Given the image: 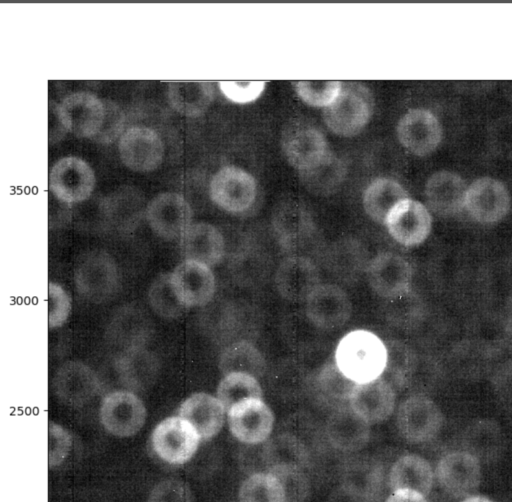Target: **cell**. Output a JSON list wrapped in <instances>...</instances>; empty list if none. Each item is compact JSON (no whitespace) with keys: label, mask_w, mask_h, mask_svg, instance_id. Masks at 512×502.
Wrapping results in <instances>:
<instances>
[{"label":"cell","mask_w":512,"mask_h":502,"mask_svg":"<svg viewBox=\"0 0 512 502\" xmlns=\"http://www.w3.org/2000/svg\"><path fill=\"white\" fill-rule=\"evenodd\" d=\"M366 273L372 289L386 299L410 291L412 267L405 258L396 253L378 254L368 263Z\"/></svg>","instance_id":"cell-13"},{"label":"cell","mask_w":512,"mask_h":502,"mask_svg":"<svg viewBox=\"0 0 512 502\" xmlns=\"http://www.w3.org/2000/svg\"><path fill=\"white\" fill-rule=\"evenodd\" d=\"M342 88L339 81H298L295 89L298 96L308 105L328 107L336 99Z\"/></svg>","instance_id":"cell-42"},{"label":"cell","mask_w":512,"mask_h":502,"mask_svg":"<svg viewBox=\"0 0 512 502\" xmlns=\"http://www.w3.org/2000/svg\"><path fill=\"white\" fill-rule=\"evenodd\" d=\"M67 129L63 123L62 116L60 113L59 104L54 101L48 103V141L50 144L57 143L60 141L65 134Z\"/></svg>","instance_id":"cell-51"},{"label":"cell","mask_w":512,"mask_h":502,"mask_svg":"<svg viewBox=\"0 0 512 502\" xmlns=\"http://www.w3.org/2000/svg\"><path fill=\"white\" fill-rule=\"evenodd\" d=\"M145 419V406L132 392H111L102 400L100 420L104 428L113 435H134L142 428Z\"/></svg>","instance_id":"cell-8"},{"label":"cell","mask_w":512,"mask_h":502,"mask_svg":"<svg viewBox=\"0 0 512 502\" xmlns=\"http://www.w3.org/2000/svg\"><path fill=\"white\" fill-rule=\"evenodd\" d=\"M227 413L230 431L241 442L249 444L263 442L272 431L273 413L259 398L241 401Z\"/></svg>","instance_id":"cell-17"},{"label":"cell","mask_w":512,"mask_h":502,"mask_svg":"<svg viewBox=\"0 0 512 502\" xmlns=\"http://www.w3.org/2000/svg\"><path fill=\"white\" fill-rule=\"evenodd\" d=\"M272 383L276 386L303 387L309 383V372L295 359H284L271 371Z\"/></svg>","instance_id":"cell-43"},{"label":"cell","mask_w":512,"mask_h":502,"mask_svg":"<svg viewBox=\"0 0 512 502\" xmlns=\"http://www.w3.org/2000/svg\"><path fill=\"white\" fill-rule=\"evenodd\" d=\"M170 277L176 296L186 307L203 306L214 295L215 278L207 265L185 260Z\"/></svg>","instance_id":"cell-20"},{"label":"cell","mask_w":512,"mask_h":502,"mask_svg":"<svg viewBox=\"0 0 512 502\" xmlns=\"http://www.w3.org/2000/svg\"><path fill=\"white\" fill-rule=\"evenodd\" d=\"M94 185L95 176L91 167L78 157L59 159L49 173V189L52 195L66 204L86 200Z\"/></svg>","instance_id":"cell-4"},{"label":"cell","mask_w":512,"mask_h":502,"mask_svg":"<svg viewBox=\"0 0 512 502\" xmlns=\"http://www.w3.org/2000/svg\"><path fill=\"white\" fill-rule=\"evenodd\" d=\"M106 116L99 134L95 137L98 141L108 143L118 135L123 125V115L115 103H105Z\"/></svg>","instance_id":"cell-49"},{"label":"cell","mask_w":512,"mask_h":502,"mask_svg":"<svg viewBox=\"0 0 512 502\" xmlns=\"http://www.w3.org/2000/svg\"><path fill=\"white\" fill-rule=\"evenodd\" d=\"M224 413L218 398L203 392L188 397L179 409L180 417L194 427L201 439H209L220 431Z\"/></svg>","instance_id":"cell-27"},{"label":"cell","mask_w":512,"mask_h":502,"mask_svg":"<svg viewBox=\"0 0 512 502\" xmlns=\"http://www.w3.org/2000/svg\"><path fill=\"white\" fill-rule=\"evenodd\" d=\"M344 176V165L332 153L314 167L300 172L301 180L307 189L322 195L331 193Z\"/></svg>","instance_id":"cell-35"},{"label":"cell","mask_w":512,"mask_h":502,"mask_svg":"<svg viewBox=\"0 0 512 502\" xmlns=\"http://www.w3.org/2000/svg\"><path fill=\"white\" fill-rule=\"evenodd\" d=\"M372 114L369 90L359 84L342 85L336 99L325 108L323 119L327 127L341 136H354L368 123Z\"/></svg>","instance_id":"cell-2"},{"label":"cell","mask_w":512,"mask_h":502,"mask_svg":"<svg viewBox=\"0 0 512 502\" xmlns=\"http://www.w3.org/2000/svg\"><path fill=\"white\" fill-rule=\"evenodd\" d=\"M327 432L335 446L354 450L360 448L368 439L369 423L357 415L350 406H340L330 416Z\"/></svg>","instance_id":"cell-31"},{"label":"cell","mask_w":512,"mask_h":502,"mask_svg":"<svg viewBox=\"0 0 512 502\" xmlns=\"http://www.w3.org/2000/svg\"><path fill=\"white\" fill-rule=\"evenodd\" d=\"M437 477L449 494L456 497L468 495L480 483L479 460L468 451L448 453L438 463Z\"/></svg>","instance_id":"cell-21"},{"label":"cell","mask_w":512,"mask_h":502,"mask_svg":"<svg viewBox=\"0 0 512 502\" xmlns=\"http://www.w3.org/2000/svg\"><path fill=\"white\" fill-rule=\"evenodd\" d=\"M283 151L299 172L314 167L331 153L322 132L306 123L293 124L286 130Z\"/></svg>","instance_id":"cell-14"},{"label":"cell","mask_w":512,"mask_h":502,"mask_svg":"<svg viewBox=\"0 0 512 502\" xmlns=\"http://www.w3.org/2000/svg\"><path fill=\"white\" fill-rule=\"evenodd\" d=\"M75 284L78 292L94 302L106 300L118 285V273L113 258L104 251H91L77 263Z\"/></svg>","instance_id":"cell-3"},{"label":"cell","mask_w":512,"mask_h":502,"mask_svg":"<svg viewBox=\"0 0 512 502\" xmlns=\"http://www.w3.org/2000/svg\"><path fill=\"white\" fill-rule=\"evenodd\" d=\"M240 502H286L285 489L273 473H257L240 487Z\"/></svg>","instance_id":"cell-37"},{"label":"cell","mask_w":512,"mask_h":502,"mask_svg":"<svg viewBox=\"0 0 512 502\" xmlns=\"http://www.w3.org/2000/svg\"><path fill=\"white\" fill-rule=\"evenodd\" d=\"M408 198L405 189L390 178H377L363 194V207L368 216L378 223H385L390 211Z\"/></svg>","instance_id":"cell-32"},{"label":"cell","mask_w":512,"mask_h":502,"mask_svg":"<svg viewBox=\"0 0 512 502\" xmlns=\"http://www.w3.org/2000/svg\"><path fill=\"white\" fill-rule=\"evenodd\" d=\"M220 369L224 375L246 373L253 377L264 374L266 363L260 351L245 340L235 342L227 347L220 358Z\"/></svg>","instance_id":"cell-33"},{"label":"cell","mask_w":512,"mask_h":502,"mask_svg":"<svg viewBox=\"0 0 512 502\" xmlns=\"http://www.w3.org/2000/svg\"><path fill=\"white\" fill-rule=\"evenodd\" d=\"M349 406L369 424L382 422L394 410V389L382 377L367 383L355 384L349 398Z\"/></svg>","instance_id":"cell-22"},{"label":"cell","mask_w":512,"mask_h":502,"mask_svg":"<svg viewBox=\"0 0 512 502\" xmlns=\"http://www.w3.org/2000/svg\"><path fill=\"white\" fill-rule=\"evenodd\" d=\"M167 97L171 107L188 117L203 114L214 98V88L210 82L179 81L170 82Z\"/></svg>","instance_id":"cell-28"},{"label":"cell","mask_w":512,"mask_h":502,"mask_svg":"<svg viewBox=\"0 0 512 502\" xmlns=\"http://www.w3.org/2000/svg\"><path fill=\"white\" fill-rule=\"evenodd\" d=\"M316 389L328 401L341 403L349 401L355 383L337 367L335 360L323 365L315 378Z\"/></svg>","instance_id":"cell-38"},{"label":"cell","mask_w":512,"mask_h":502,"mask_svg":"<svg viewBox=\"0 0 512 502\" xmlns=\"http://www.w3.org/2000/svg\"><path fill=\"white\" fill-rule=\"evenodd\" d=\"M462 502H493L490 499L483 496H471L463 500Z\"/></svg>","instance_id":"cell-53"},{"label":"cell","mask_w":512,"mask_h":502,"mask_svg":"<svg viewBox=\"0 0 512 502\" xmlns=\"http://www.w3.org/2000/svg\"><path fill=\"white\" fill-rule=\"evenodd\" d=\"M470 441V452L477 459L479 456H488L495 452L499 444V431L496 425L490 422H480L472 428Z\"/></svg>","instance_id":"cell-44"},{"label":"cell","mask_w":512,"mask_h":502,"mask_svg":"<svg viewBox=\"0 0 512 502\" xmlns=\"http://www.w3.org/2000/svg\"><path fill=\"white\" fill-rule=\"evenodd\" d=\"M145 319L138 312H128L127 315L124 316L123 319L120 320V331L122 332L120 338L124 340L125 344L130 343L134 345L137 343V335L145 334V323L143 321Z\"/></svg>","instance_id":"cell-50"},{"label":"cell","mask_w":512,"mask_h":502,"mask_svg":"<svg viewBox=\"0 0 512 502\" xmlns=\"http://www.w3.org/2000/svg\"><path fill=\"white\" fill-rule=\"evenodd\" d=\"M70 311V300L64 289L55 283L48 288V323L49 327H59L67 319Z\"/></svg>","instance_id":"cell-47"},{"label":"cell","mask_w":512,"mask_h":502,"mask_svg":"<svg viewBox=\"0 0 512 502\" xmlns=\"http://www.w3.org/2000/svg\"><path fill=\"white\" fill-rule=\"evenodd\" d=\"M305 312L319 329L332 330L343 326L352 312L347 293L335 284H319L306 299Z\"/></svg>","instance_id":"cell-12"},{"label":"cell","mask_w":512,"mask_h":502,"mask_svg":"<svg viewBox=\"0 0 512 502\" xmlns=\"http://www.w3.org/2000/svg\"><path fill=\"white\" fill-rule=\"evenodd\" d=\"M200 437L194 427L181 417L162 420L152 433L156 454L171 464L187 462L196 452Z\"/></svg>","instance_id":"cell-6"},{"label":"cell","mask_w":512,"mask_h":502,"mask_svg":"<svg viewBox=\"0 0 512 502\" xmlns=\"http://www.w3.org/2000/svg\"><path fill=\"white\" fill-rule=\"evenodd\" d=\"M149 302L153 310L165 318H176L187 308L176 296L170 274L155 279L149 290Z\"/></svg>","instance_id":"cell-40"},{"label":"cell","mask_w":512,"mask_h":502,"mask_svg":"<svg viewBox=\"0 0 512 502\" xmlns=\"http://www.w3.org/2000/svg\"><path fill=\"white\" fill-rule=\"evenodd\" d=\"M148 502H193L189 487L180 480L166 479L151 491Z\"/></svg>","instance_id":"cell-46"},{"label":"cell","mask_w":512,"mask_h":502,"mask_svg":"<svg viewBox=\"0 0 512 502\" xmlns=\"http://www.w3.org/2000/svg\"><path fill=\"white\" fill-rule=\"evenodd\" d=\"M192 209L181 195L164 192L147 205L146 218L151 229L166 240L180 238L191 225Z\"/></svg>","instance_id":"cell-10"},{"label":"cell","mask_w":512,"mask_h":502,"mask_svg":"<svg viewBox=\"0 0 512 502\" xmlns=\"http://www.w3.org/2000/svg\"><path fill=\"white\" fill-rule=\"evenodd\" d=\"M334 360L339 370L352 382L367 383L384 373L387 349L377 335L358 329L341 338Z\"/></svg>","instance_id":"cell-1"},{"label":"cell","mask_w":512,"mask_h":502,"mask_svg":"<svg viewBox=\"0 0 512 502\" xmlns=\"http://www.w3.org/2000/svg\"><path fill=\"white\" fill-rule=\"evenodd\" d=\"M386 502H427L424 495L413 490H397Z\"/></svg>","instance_id":"cell-52"},{"label":"cell","mask_w":512,"mask_h":502,"mask_svg":"<svg viewBox=\"0 0 512 502\" xmlns=\"http://www.w3.org/2000/svg\"><path fill=\"white\" fill-rule=\"evenodd\" d=\"M262 397V389L255 377L246 373L225 375L217 388V398L228 412L241 401Z\"/></svg>","instance_id":"cell-36"},{"label":"cell","mask_w":512,"mask_h":502,"mask_svg":"<svg viewBox=\"0 0 512 502\" xmlns=\"http://www.w3.org/2000/svg\"><path fill=\"white\" fill-rule=\"evenodd\" d=\"M53 388L57 397L68 405H81L98 389L95 373L85 364L71 361L63 364L55 373Z\"/></svg>","instance_id":"cell-24"},{"label":"cell","mask_w":512,"mask_h":502,"mask_svg":"<svg viewBox=\"0 0 512 502\" xmlns=\"http://www.w3.org/2000/svg\"><path fill=\"white\" fill-rule=\"evenodd\" d=\"M320 284L316 264L303 255L285 258L275 273V285L279 294L288 301L306 300Z\"/></svg>","instance_id":"cell-19"},{"label":"cell","mask_w":512,"mask_h":502,"mask_svg":"<svg viewBox=\"0 0 512 502\" xmlns=\"http://www.w3.org/2000/svg\"><path fill=\"white\" fill-rule=\"evenodd\" d=\"M209 193L220 208L233 213L247 210L255 200L257 186L254 177L236 166H225L211 179Z\"/></svg>","instance_id":"cell-5"},{"label":"cell","mask_w":512,"mask_h":502,"mask_svg":"<svg viewBox=\"0 0 512 502\" xmlns=\"http://www.w3.org/2000/svg\"><path fill=\"white\" fill-rule=\"evenodd\" d=\"M443 422L439 407L428 397L415 395L401 403L397 412V426L410 442H425L434 438Z\"/></svg>","instance_id":"cell-7"},{"label":"cell","mask_w":512,"mask_h":502,"mask_svg":"<svg viewBox=\"0 0 512 502\" xmlns=\"http://www.w3.org/2000/svg\"><path fill=\"white\" fill-rule=\"evenodd\" d=\"M182 256L187 261H195L213 266L219 263L225 251V243L220 231L209 223L191 224L180 237Z\"/></svg>","instance_id":"cell-23"},{"label":"cell","mask_w":512,"mask_h":502,"mask_svg":"<svg viewBox=\"0 0 512 502\" xmlns=\"http://www.w3.org/2000/svg\"><path fill=\"white\" fill-rule=\"evenodd\" d=\"M118 149L124 165L137 172L155 170L164 156V146L159 135L142 126L127 129L121 135Z\"/></svg>","instance_id":"cell-11"},{"label":"cell","mask_w":512,"mask_h":502,"mask_svg":"<svg viewBox=\"0 0 512 502\" xmlns=\"http://www.w3.org/2000/svg\"><path fill=\"white\" fill-rule=\"evenodd\" d=\"M63 123L68 132L80 138H95L103 126L106 107L96 95L76 92L59 104Z\"/></svg>","instance_id":"cell-9"},{"label":"cell","mask_w":512,"mask_h":502,"mask_svg":"<svg viewBox=\"0 0 512 502\" xmlns=\"http://www.w3.org/2000/svg\"><path fill=\"white\" fill-rule=\"evenodd\" d=\"M284 328L288 343L297 350H309L319 341V328L310 321L306 313L291 314Z\"/></svg>","instance_id":"cell-41"},{"label":"cell","mask_w":512,"mask_h":502,"mask_svg":"<svg viewBox=\"0 0 512 502\" xmlns=\"http://www.w3.org/2000/svg\"><path fill=\"white\" fill-rule=\"evenodd\" d=\"M389 483L393 491L413 490L425 496L433 484V471L424 458L415 454L405 455L391 468Z\"/></svg>","instance_id":"cell-30"},{"label":"cell","mask_w":512,"mask_h":502,"mask_svg":"<svg viewBox=\"0 0 512 502\" xmlns=\"http://www.w3.org/2000/svg\"><path fill=\"white\" fill-rule=\"evenodd\" d=\"M464 207L480 223H495L509 211L510 197L503 183L489 177L474 181L466 191Z\"/></svg>","instance_id":"cell-15"},{"label":"cell","mask_w":512,"mask_h":502,"mask_svg":"<svg viewBox=\"0 0 512 502\" xmlns=\"http://www.w3.org/2000/svg\"><path fill=\"white\" fill-rule=\"evenodd\" d=\"M273 226L281 246L287 250H298L308 244L314 233V224L304 207L286 203L274 215Z\"/></svg>","instance_id":"cell-26"},{"label":"cell","mask_w":512,"mask_h":502,"mask_svg":"<svg viewBox=\"0 0 512 502\" xmlns=\"http://www.w3.org/2000/svg\"><path fill=\"white\" fill-rule=\"evenodd\" d=\"M71 438L66 430L57 424H49V465L60 464L70 449Z\"/></svg>","instance_id":"cell-48"},{"label":"cell","mask_w":512,"mask_h":502,"mask_svg":"<svg viewBox=\"0 0 512 502\" xmlns=\"http://www.w3.org/2000/svg\"><path fill=\"white\" fill-rule=\"evenodd\" d=\"M265 81H220L222 94L231 102L246 104L258 99L265 89Z\"/></svg>","instance_id":"cell-45"},{"label":"cell","mask_w":512,"mask_h":502,"mask_svg":"<svg viewBox=\"0 0 512 502\" xmlns=\"http://www.w3.org/2000/svg\"><path fill=\"white\" fill-rule=\"evenodd\" d=\"M397 136L408 151L425 156L434 151L442 138L438 119L425 109H411L398 122Z\"/></svg>","instance_id":"cell-18"},{"label":"cell","mask_w":512,"mask_h":502,"mask_svg":"<svg viewBox=\"0 0 512 502\" xmlns=\"http://www.w3.org/2000/svg\"><path fill=\"white\" fill-rule=\"evenodd\" d=\"M431 223L428 209L422 203L406 198L390 211L384 224L395 241L410 247L427 238Z\"/></svg>","instance_id":"cell-16"},{"label":"cell","mask_w":512,"mask_h":502,"mask_svg":"<svg viewBox=\"0 0 512 502\" xmlns=\"http://www.w3.org/2000/svg\"><path fill=\"white\" fill-rule=\"evenodd\" d=\"M117 370L126 386L140 389L154 381L157 365L150 353L135 348L120 358Z\"/></svg>","instance_id":"cell-34"},{"label":"cell","mask_w":512,"mask_h":502,"mask_svg":"<svg viewBox=\"0 0 512 502\" xmlns=\"http://www.w3.org/2000/svg\"><path fill=\"white\" fill-rule=\"evenodd\" d=\"M365 248L355 239L346 238L335 242L326 254L327 270L343 282L355 281L366 265Z\"/></svg>","instance_id":"cell-29"},{"label":"cell","mask_w":512,"mask_h":502,"mask_svg":"<svg viewBox=\"0 0 512 502\" xmlns=\"http://www.w3.org/2000/svg\"><path fill=\"white\" fill-rule=\"evenodd\" d=\"M387 363L385 373L391 382L403 386L410 380L416 368V357L413 350L405 343L397 340L385 343Z\"/></svg>","instance_id":"cell-39"},{"label":"cell","mask_w":512,"mask_h":502,"mask_svg":"<svg viewBox=\"0 0 512 502\" xmlns=\"http://www.w3.org/2000/svg\"><path fill=\"white\" fill-rule=\"evenodd\" d=\"M466 191L463 179L448 171L433 174L425 186L429 207L443 217L455 215L464 207Z\"/></svg>","instance_id":"cell-25"}]
</instances>
